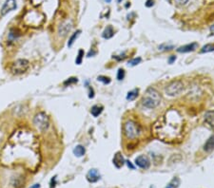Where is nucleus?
Returning <instances> with one entry per match:
<instances>
[{"label": "nucleus", "instance_id": "nucleus-1", "mask_svg": "<svg viewBox=\"0 0 214 188\" xmlns=\"http://www.w3.org/2000/svg\"><path fill=\"white\" fill-rule=\"evenodd\" d=\"M183 123L181 116L176 110H170L153 126L155 136L164 142H174L181 138Z\"/></svg>", "mask_w": 214, "mask_h": 188}, {"label": "nucleus", "instance_id": "nucleus-2", "mask_svg": "<svg viewBox=\"0 0 214 188\" xmlns=\"http://www.w3.org/2000/svg\"><path fill=\"white\" fill-rule=\"evenodd\" d=\"M161 102V95L152 88H149L142 99V104L148 109H155Z\"/></svg>", "mask_w": 214, "mask_h": 188}, {"label": "nucleus", "instance_id": "nucleus-3", "mask_svg": "<svg viewBox=\"0 0 214 188\" xmlns=\"http://www.w3.org/2000/svg\"><path fill=\"white\" fill-rule=\"evenodd\" d=\"M124 134L128 139H135L137 138L140 133H141V128L139 124H137L135 122L133 121H128L124 124Z\"/></svg>", "mask_w": 214, "mask_h": 188}, {"label": "nucleus", "instance_id": "nucleus-4", "mask_svg": "<svg viewBox=\"0 0 214 188\" xmlns=\"http://www.w3.org/2000/svg\"><path fill=\"white\" fill-rule=\"evenodd\" d=\"M30 67V63L26 59H18L12 64L11 71L14 75H20L25 73Z\"/></svg>", "mask_w": 214, "mask_h": 188}, {"label": "nucleus", "instance_id": "nucleus-5", "mask_svg": "<svg viewBox=\"0 0 214 188\" xmlns=\"http://www.w3.org/2000/svg\"><path fill=\"white\" fill-rule=\"evenodd\" d=\"M34 124L35 127L40 131H46L50 126V119L46 113L39 112L35 115L34 119Z\"/></svg>", "mask_w": 214, "mask_h": 188}, {"label": "nucleus", "instance_id": "nucleus-6", "mask_svg": "<svg viewBox=\"0 0 214 188\" xmlns=\"http://www.w3.org/2000/svg\"><path fill=\"white\" fill-rule=\"evenodd\" d=\"M184 90V84L183 82L179 81H173L171 82L165 89V92L169 96H176L179 95L182 91Z\"/></svg>", "mask_w": 214, "mask_h": 188}, {"label": "nucleus", "instance_id": "nucleus-7", "mask_svg": "<svg viewBox=\"0 0 214 188\" xmlns=\"http://www.w3.org/2000/svg\"><path fill=\"white\" fill-rule=\"evenodd\" d=\"M16 7H17V5H16L15 0H6L5 3L3 4V6L1 8V11H0L1 15L4 16V15L8 14L9 13L14 11L16 9Z\"/></svg>", "mask_w": 214, "mask_h": 188}, {"label": "nucleus", "instance_id": "nucleus-8", "mask_svg": "<svg viewBox=\"0 0 214 188\" xmlns=\"http://www.w3.org/2000/svg\"><path fill=\"white\" fill-rule=\"evenodd\" d=\"M135 165L143 169H148L150 165L149 159L145 155H140L135 159Z\"/></svg>", "mask_w": 214, "mask_h": 188}, {"label": "nucleus", "instance_id": "nucleus-9", "mask_svg": "<svg viewBox=\"0 0 214 188\" xmlns=\"http://www.w3.org/2000/svg\"><path fill=\"white\" fill-rule=\"evenodd\" d=\"M72 28V23L71 21H66L64 23H62L58 29V34L61 37H65L71 30Z\"/></svg>", "mask_w": 214, "mask_h": 188}, {"label": "nucleus", "instance_id": "nucleus-10", "mask_svg": "<svg viewBox=\"0 0 214 188\" xmlns=\"http://www.w3.org/2000/svg\"><path fill=\"white\" fill-rule=\"evenodd\" d=\"M197 48H198V44L197 43H191V44L180 47L179 48H177V51L181 52V53H185V52L194 51Z\"/></svg>", "mask_w": 214, "mask_h": 188}, {"label": "nucleus", "instance_id": "nucleus-11", "mask_svg": "<svg viewBox=\"0 0 214 188\" xmlns=\"http://www.w3.org/2000/svg\"><path fill=\"white\" fill-rule=\"evenodd\" d=\"M101 176L97 169H91L89 173L87 174V180L90 182H96L100 180Z\"/></svg>", "mask_w": 214, "mask_h": 188}, {"label": "nucleus", "instance_id": "nucleus-12", "mask_svg": "<svg viewBox=\"0 0 214 188\" xmlns=\"http://www.w3.org/2000/svg\"><path fill=\"white\" fill-rule=\"evenodd\" d=\"M124 164H125V160L123 156L121 155L120 152H117L113 158V165L116 166V168H121L124 165Z\"/></svg>", "mask_w": 214, "mask_h": 188}, {"label": "nucleus", "instance_id": "nucleus-13", "mask_svg": "<svg viewBox=\"0 0 214 188\" xmlns=\"http://www.w3.org/2000/svg\"><path fill=\"white\" fill-rule=\"evenodd\" d=\"M214 149V135L207 139L206 144L204 145V150L206 152H210Z\"/></svg>", "mask_w": 214, "mask_h": 188}, {"label": "nucleus", "instance_id": "nucleus-14", "mask_svg": "<svg viewBox=\"0 0 214 188\" xmlns=\"http://www.w3.org/2000/svg\"><path fill=\"white\" fill-rule=\"evenodd\" d=\"M205 121L207 124L214 127V110L207 111L205 114Z\"/></svg>", "mask_w": 214, "mask_h": 188}, {"label": "nucleus", "instance_id": "nucleus-15", "mask_svg": "<svg viewBox=\"0 0 214 188\" xmlns=\"http://www.w3.org/2000/svg\"><path fill=\"white\" fill-rule=\"evenodd\" d=\"M113 35H114V31H113V28H112V26H108V27H107V28L104 30L103 34H102V36H103L105 39H110V38H112Z\"/></svg>", "mask_w": 214, "mask_h": 188}, {"label": "nucleus", "instance_id": "nucleus-16", "mask_svg": "<svg viewBox=\"0 0 214 188\" xmlns=\"http://www.w3.org/2000/svg\"><path fill=\"white\" fill-rule=\"evenodd\" d=\"M20 36V31L18 29H12L9 33L8 38L10 42H13Z\"/></svg>", "mask_w": 214, "mask_h": 188}, {"label": "nucleus", "instance_id": "nucleus-17", "mask_svg": "<svg viewBox=\"0 0 214 188\" xmlns=\"http://www.w3.org/2000/svg\"><path fill=\"white\" fill-rule=\"evenodd\" d=\"M85 153H86V150H85V147L83 145H77L73 149V154L76 157H82L85 155Z\"/></svg>", "mask_w": 214, "mask_h": 188}, {"label": "nucleus", "instance_id": "nucleus-18", "mask_svg": "<svg viewBox=\"0 0 214 188\" xmlns=\"http://www.w3.org/2000/svg\"><path fill=\"white\" fill-rule=\"evenodd\" d=\"M102 111H103V106H102V105H93V106L91 107V115H92L93 117L99 116V115L102 113Z\"/></svg>", "mask_w": 214, "mask_h": 188}, {"label": "nucleus", "instance_id": "nucleus-19", "mask_svg": "<svg viewBox=\"0 0 214 188\" xmlns=\"http://www.w3.org/2000/svg\"><path fill=\"white\" fill-rule=\"evenodd\" d=\"M80 33H81V31H77L74 33H72V35L70 36V38L69 39V42H68V47L69 48H70L73 45V43L75 42V40L79 37Z\"/></svg>", "mask_w": 214, "mask_h": 188}, {"label": "nucleus", "instance_id": "nucleus-20", "mask_svg": "<svg viewBox=\"0 0 214 188\" xmlns=\"http://www.w3.org/2000/svg\"><path fill=\"white\" fill-rule=\"evenodd\" d=\"M179 185H180V180H179V178L175 177L171 180V181L165 188H178Z\"/></svg>", "mask_w": 214, "mask_h": 188}, {"label": "nucleus", "instance_id": "nucleus-21", "mask_svg": "<svg viewBox=\"0 0 214 188\" xmlns=\"http://www.w3.org/2000/svg\"><path fill=\"white\" fill-rule=\"evenodd\" d=\"M138 96V89H133L131 91H129L127 95V100L128 101H133L135 100L136 97Z\"/></svg>", "mask_w": 214, "mask_h": 188}, {"label": "nucleus", "instance_id": "nucleus-22", "mask_svg": "<svg viewBox=\"0 0 214 188\" xmlns=\"http://www.w3.org/2000/svg\"><path fill=\"white\" fill-rule=\"evenodd\" d=\"M211 51H214V44H206L201 49L202 53H206V52H211Z\"/></svg>", "mask_w": 214, "mask_h": 188}, {"label": "nucleus", "instance_id": "nucleus-23", "mask_svg": "<svg viewBox=\"0 0 214 188\" xmlns=\"http://www.w3.org/2000/svg\"><path fill=\"white\" fill-rule=\"evenodd\" d=\"M83 57H84V50L83 49H79L78 51V55L75 59V63L77 65H80L82 63V60H83Z\"/></svg>", "mask_w": 214, "mask_h": 188}, {"label": "nucleus", "instance_id": "nucleus-24", "mask_svg": "<svg viewBox=\"0 0 214 188\" xmlns=\"http://www.w3.org/2000/svg\"><path fill=\"white\" fill-rule=\"evenodd\" d=\"M97 80L99 82H102L103 84L107 85V84H110L111 83V79L109 77H106V76H98L97 77Z\"/></svg>", "mask_w": 214, "mask_h": 188}, {"label": "nucleus", "instance_id": "nucleus-25", "mask_svg": "<svg viewBox=\"0 0 214 188\" xmlns=\"http://www.w3.org/2000/svg\"><path fill=\"white\" fill-rule=\"evenodd\" d=\"M78 82V80H77V78H75V77H71V78H69L67 81H65L64 82V85L65 86H70V85H71V84H74V83H77Z\"/></svg>", "mask_w": 214, "mask_h": 188}, {"label": "nucleus", "instance_id": "nucleus-26", "mask_svg": "<svg viewBox=\"0 0 214 188\" xmlns=\"http://www.w3.org/2000/svg\"><path fill=\"white\" fill-rule=\"evenodd\" d=\"M173 2L176 6L181 7V6H185L186 3L189 2V0H173Z\"/></svg>", "mask_w": 214, "mask_h": 188}, {"label": "nucleus", "instance_id": "nucleus-27", "mask_svg": "<svg viewBox=\"0 0 214 188\" xmlns=\"http://www.w3.org/2000/svg\"><path fill=\"white\" fill-rule=\"evenodd\" d=\"M141 58L140 57H138V58H134V59H131V60H129L128 61V65H130V66H136V65H138L140 62H141Z\"/></svg>", "mask_w": 214, "mask_h": 188}, {"label": "nucleus", "instance_id": "nucleus-28", "mask_svg": "<svg viewBox=\"0 0 214 188\" xmlns=\"http://www.w3.org/2000/svg\"><path fill=\"white\" fill-rule=\"evenodd\" d=\"M125 77V70L123 69H120L117 72V79L119 80V81H121V80H123Z\"/></svg>", "mask_w": 214, "mask_h": 188}, {"label": "nucleus", "instance_id": "nucleus-29", "mask_svg": "<svg viewBox=\"0 0 214 188\" xmlns=\"http://www.w3.org/2000/svg\"><path fill=\"white\" fill-rule=\"evenodd\" d=\"M154 5V0H148L147 1V3H146V6L147 7H152Z\"/></svg>", "mask_w": 214, "mask_h": 188}, {"label": "nucleus", "instance_id": "nucleus-30", "mask_svg": "<svg viewBox=\"0 0 214 188\" xmlns=\"http://www.w3.org/2000/svg\"><path fill=\"white\" fill-rule=\"evenodd\" d=\"M175 60H176V56L172 55V56H170V59H169V63H170V64H172Z\"/></svg>", "mask_w": 214, "mask_h": 188}, {"label": "nucleus", "instance_id": "nucleus-31", "mask_svg": "<svg viewBox=\"0 0 214 188\" xmlns=\"http://www.w3.org/2000/svg\"><path fill=\"white\" fill-rule=\"evenodd\" d=\"M90 98H93L94 97V91L91 88H90V95H89Z\"/></svg>", "mask_w": 214, "mask_h": 188}, {"label": "nucleus", "instance_id": "nucleus-32", "mask_svg": "<svg viewBox=\"0 0 214 188\" xmlns=\"http://www.w3.org/2000/svg\"><path fill=\"white\" fill-rule=\"evenodd\" d=\"M30 188H40V184L39 183H35V184L32 185Z\"/></svg>", "mask_w": 214, "mask_h": 188}, {"label": "nucleus", "instance_id": "nucleus-33", "mask_svg": "<svg viewBox=\"0 0 214 188\" xmlns=\"http://www.w3.org/2000/svg\"><path fill=\"white\" fill-rule=\"evenodd\" d=\"M126 163H127L128 166V167H130L131 169H133V168H134V166H133V165H132L130 164V162H128V160H127V162H126Z\"/></svg>", "mask_w": 214, "mask_h": 188}, {"label": "nucleus", "instance_id": "nucleus-34", "mask_svg": "<svg viewBox=\"0 0 214 188\" xmlns=\"http://www.w3.org/2000/svg\"><path fill=\"white\" fill-rule=\"evenodd\" d=\"M210 31L214 33V25H212V27H211V28H210Z\"/></svg>", "mask_w": 214, "mask_h": 188}, {"label": "nucleus", "instance_id": "nucleus-35", "mask_svg": "<svg viewBox=\"0 0 214 188\" xmlns=\"http://www.w3.org/2000/svg\"><path fill=\"white\" fill-rule=\"evenodd\" d=\"M104 1H105L106 3H111V1H112V0H104Z\"/></svg>", "mask_w": 214, "mask_h": 188}, {"label": "nucleus", "instance_id": "nucleus-36", "mask_svg": "<svg viewBox=\"0 0 214 188\" xmlns=\"http://www.w3.org/2000/svg\"><path fill=\"white\" fill-rule=\"evenodd\" d=\"M121 1H122V0H117V2H118V3H120Z\"/></svg>", "mask_w": 214, "mask_h": 188}, {"label": "nucleus", "instance_id": "nucleus-37", "mask_svg": "<svg viewBox=\"0 0 214 188\" xmlns=\"http://www.w3.org/2000/svg\"><path fill=\"white\" fill-rule=\"evenodd\" d=\"M150 188H152V187H150Z\"/></svg>", "mask_w": 214, "mask_h": 188}]
</instances>
